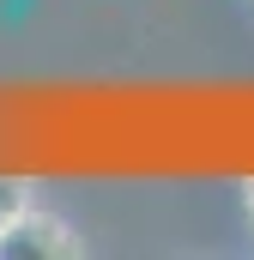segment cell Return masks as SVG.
Returning a JSON list of instances; mask_svg holds the SVG:
<instances>
[{"label":"cell","mask_w":254,"mask_h":260,"mask_svg":"<svg viewBox=\"0 0 254 260\" xmlns=\"http://www.w3.org/2000/svg\"><path fill=\"white\" fill-rule=\"evenodd\" d=\"M55 254H73V242L55 218H43L30 206L0 230V260H55Z\"/></svg>","instance_id":"1"},{"label":"cell","mask_w":254,"mask_h":260,"mask_svg":"<svg viewBox=\"0 0 254 260\" xmlns=\"http://www.w3.org/2000/svg\"><path fill=\"white\" fill-rule=\"evenodd\" d=\"M18 212H24V188H18V182H6V176H0V230H6V224H12V218H18Z\"/></svg>","instance_id":"2"},{"label":"cell","mask_w":254,"mask_h":260,"mask_svg":"<svg viewBox=\"0 0 254 260\" xmlns=\"http://www.w3.org/2000/svg\"><path fill=\"white\" fill-rule=\"evenodd\" d=\"M248 200H254V188H248Z\"/></svg>","instance_id":"3"}]
</instances>
